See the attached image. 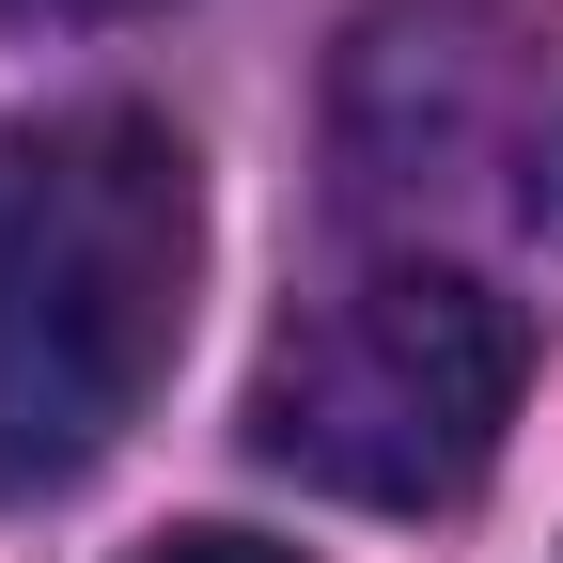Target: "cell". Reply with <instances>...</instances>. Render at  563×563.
Instances as JSON below:
<instances>
[{"instance_id": "cell-2", "label": "cell", "mask_w": 563, "mask_h": 563, "mask_svg": "<svg viewBox=\"0 0 563 563\" xmlns=\"http://www.w3.org/2000/svg\"><path fill=\"white\" fill-rule=\"evenodd\" d=\"M517 391H532V313L470 251H391V266L329 282V298H298L266 329L251 454L329 485V501L439 517L501 470Z\"/></svg>"}, {"instance_id": "cell-1", "label": "cell", "mask_w": 563, "mask_h": 563, "mask_svg": "<svg viewBox=\"0 0 563 563\" xmlns=\"http://www.w3.org/2000/svg\"><path fill=\"white\" fill-rule=\"evenodd\" d=\"M203 282V173L157 110L0 125V501H63L157 407Z\"/></svg>"}, {"instance_id": "cell-4", "label": "cell", "mask_w": 563, "mask_h": 563, "mask_svg": "<svg viewBox=\"0 0 563 563\" xmlns=\"http://www.w3.org/2000/svg\"><path fill=\"white\" fill-rule=\"evenodd\" d=\"M125 563H298V548H266V532H157V548H125Z\"/></svg>"}, {"instance_id": "cell-3", "label": "cell", "mask_w": 563, "mask_h": 563, "mask_svg": "<svg viewBox=\"0 0 563 563\" xmlns=\"http://www.w3.org/2000/svg\"><path fill=\"white\" fill-rule=\"evenodd\" d=\"M344 188L376 220L563 235V32L517 0H391L344 47Z\"/></svg>"}, {"instance_id": "cell-5", "label": "cell", "mask_w": 563, "mask_h": 563, "mask_svg": "<svg viewBox=\"0 0 563 563\" xmlns=\"http://www.w3.org/2000/svg\"><path fill=\"white\" fill-rule=\"evenodd\" d=\"M0 16H141V0H0Z\"/></svg>"}]
</instances>
